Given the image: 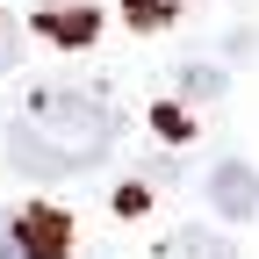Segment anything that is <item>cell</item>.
<instances>
[{
    "instance_id": "277c9868",
    "label": "cell",
    "mask_w": 259,
    "mask_h": 259,
    "mask_svg": "<svg viewBox=\"0 0 259 259\" xmlns=\"http://www.w3.org/2000/svg\"><path fill=\"white\" fill-rule=\"evenodd\" d=\"M36 29H44L51 44H94V36H101V15H94L87 0H51Z\"/></svg>"
},
{
    "instance_id": "ba28073f",
    "label": "cell",
    "mask_w": 259,
    "mask_h": 259,
    "mask_svg": "<svg viewBox=\"0 0 259 259\" xmlns=\"http://www.w3.org/2000/svg\"><path fill=\"white\" fill-rule=\"evenodd\" d=\"M158 137H166V144H187V137H194V122H187L180 108H158Z\"/></svg>"
},
{
    "instance_id": "8992f818",
    "label": "cell",
    "mask_w": 259,
    "mask_h": 259,
    "mask_svg": "<svg viewBox=\"0 0 259 259\" xmlns=\"http://www.w3.org/2000/svg\"><path fill=\"white\" fill-rule=\"evenodd\" d=\"M180 94H187V101H216V94H223V72H216V65H180Z\"/></svg>"
},
{
    "instance_id": "6da1fadb",
    "label": "cell",
    "mask_w": 259,
    "mask_h": 259,
    "mask_svg": "<svg viewBox=\"0 0 259 259\" xmlns=\"http://www.w3.org/2000/svg\"><path fill=\"white\" fill-rule=\"evenodd\" d=\"M115 144V108L101 94H79V87H44L29 115H15L0 130V151L22 180H65V173H87L101 166Z\"/></svg>"
},
{
    "instance_id": "9c48e42d",
    "label": "cell",
    "mask_w": 259,
    "mask_h": 259,
    "mask_svg": "<svg viewBox=\"0 0 259 259\" xmlns=\"http://www.w3.org/2000/svg\"><path fill=\"white\" fill-rule=\"evenodd\" d=\"M0 259H22V245H15V216H0Z\"/></svg>"
},
{
    "instance_id": "3957f363",
    "label": "cell",
    "mask_w": 259,
    "mask_h": 259,
    "mask_svg": "<svg viewBox=\"0 0 259 259\" xmlns=\"http://www.w3.org/2000/svg\"><path fill=\"white\" fill-rule=\"evenodd\" d=\"M15 245H22V259H72V223L51 202H36L15 216Z\"/></svg>"
},
{
    "instance_id": "52a82bcc",
    "label": "cell",
    "mask_w": 259,
    "mask_h": 259,
    "mask_svg": "<svg viewBox=\"0 0 259 259\" xmlns=\"http://www.w3.org/2000/svg\"><path fill=\"white\" fill-rule=\"evenodd\" d=\"M122 15L137 22V29H166V22L180 15V0H122Z\"/></svg>"
},
{
    "instance_id": "7a4b0ae2",
    "label": "cell",
    "mask_w": 259,
    "mask_h": 259,
    "mask_svg": "<svg viewBox=\"0 0 259 259\" xmlns=\"http://www.w3.org/2000/svg\"><path fill=\"white\" fill-rule=\"evenodd\" d=\"M209 209L223 223H252L259 216V173L245 166V158H216L209 166Z\"/></svg>"
},
{
    "instance_id": "5b68a950",
    "label": "cell",
    "mask_w": 259,
    "mask_h": 259,
    "mask_svg": "<svg viewBox=\"0 0 259 259\" xmlns=\"http://www.w3.org/2000/svg\"><path fill=\"white\" fill-rule=\"evenodd\" d=\"M166 259H231V245H223L216 231H173L166 238Z\"/></svg>"
}]
</instances>
